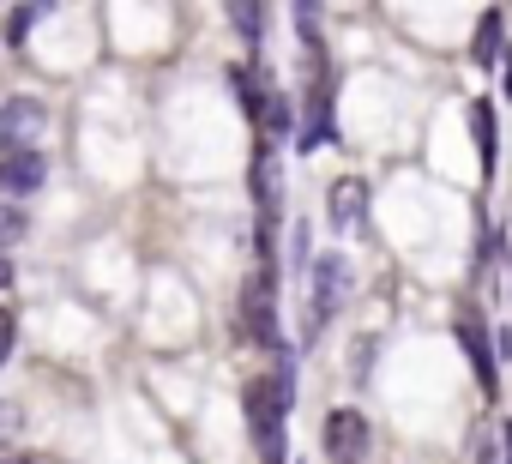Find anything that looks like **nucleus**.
Returning <instances> with one entry per match:
<instances>
[{"label": "nucleus", "mask_w": 512, "mask_h": 464, "mask_svg": "<svg viewBox=\"0 0 512 464\" xmlns=\"http://www.w3.org/2000/svg\"><path fill=\"white\" fill-rule=\"evenodd\" d=\"M290 398H296V368H290V356L278 362V374H260V380L241 386V416H247V434H253L260 464H284V452H290V440H284Z\"/></svg>", "instance_id": "nucleus-1"}, {"label": "nucleus", "mask_w": 512, "mask_h": 464, "mask_svg": "<svg viewBox=\"0 0 512 464\" xmlns=\"http://www.w3.org/2000/svg\"><path fill=\"white\" fill-rule=\"evenodd\" d=\"M241 338L260 350H278V272L266 266L241 284Z\"/></svg>", "instance_id": "nucleus-2"}, {"label": "nucleus", "mask_w": 512, "mask_h": 464, "mask_svg": "<svg viewBox=\"0 0 512 464\" xmlns=\"http://www.w3.org/2000/svg\"><path fill=\"white\" fill-rule=\"evenodd\" d=\"M368 446H374V434H368V416H362V410L338 404V410L320 422V452H326L332 464H362Z\"/></svg>", "instance_id": "nucleus-3"}, {"label": "nucleus", "mask_w": 512, "mask_h": 464, "mask_svg": "<svg viewBox=\"0 0 512 464\" xmlns=\"http://www.w3.org/2000/svg\"><path fill=\"white\" fill-rule=\"evenodd\" d=\"M49 133V109L37 97H7L0 109V151H37Z\"/></svg>", "instance_id": "nucleus-4"}, {"label": "nucleus", "mask_w": 512, "mask_h": 464, "mask_svg": "<svg viewBox=\"0 0 512 464\" xmlns=\"http://www.w3.org/2000/svg\"><path fill=\"white\" fill-rule=\"evenodd\" d=\"M326 223L338 229V236H356V229L368 223V181L362 175H338L326 187Z\"/></svg>", "instance_id": "nucleus-5"}, {"label": "nucleus", "mask_w": 512, "mask_h": 464, "mask_svg": "<svg viewBox=\"0 0 512 464\" xmlns=\"http://www.w3.org/2000/svg\"><path fill=\"white\" fill-rule=\"evenodd\" d=\"M49 181V157L43 151H0V199H25Z\"/></svg>", "instance_id": "nucleus-6"}, {"label": "nucleus", "mask_w": 512, "mask_h": 464, "mask_svg": "<svg viewBox=\"0 0 512 464\" xmlns=\"http://www.w3.org/2000/svg\"><path fill=\"white\" fill-rule=\"evenodd\" d=\"M326 133H332V79L314 73V91H308V103H302V127H296V151H314Z\"/></svg>", "instance_id": "nucleus-7"}, {"label": "nucleus", "mask_w": 512, "mask_h": 464, "mask_svg": "<svg viewBox=\"0 0 512 464\" xmlns=\"http://www.w3.org/2000/svg\"><path fill=\"white\" fill-rule=\"evenodd\" d=\"M338 296H344V254H320L314 260V314H308L314 332L338 314Z\"/></svg>", "instance_id": "nucleus-8"}, {"label": "nucleus", "mask_w": 512, "mask_h": 464, "mask_svg": "<svg viewBox=\"0 0 512 464\" xmlns=\"http://www.w3.org/2000/svg\"><path fill=\"white\" fill-rule=\"evenodd\" d=\"M458 344H464V356H470L476 386H482L488 404H494V398H500V362H494V350H488V332H482L476 320H458Z\"/></svg>", "instance_id": "nucleus-9"}, {"label": "nucleus", "mask_w": 512, "mask_h": 464, "mask_svg": "<svg viewBox=\"0 0 512 464\" xmlns=\"http://www.w3.org/2000/svg\"><path fill=\"white\" fill-rule=\"evenodd\" d=\"M470 139H476V157H482V181H494V163H500V115L488 97H476L470 109Z\"/></svg>", "instance_id": "nucleus-10"}, {"label": "nucleus", "mask_w": 512, "mask_h": 464, "mask_svg": "<svg viewBox=\"0 0 512 464\" xmlns=\"http://www.w3.org/2000/svg\"><path fill=\"white\" fill-rule=\"evenodd\" d=\"M500 49H506V19L488 7V13H482V25H476V37H470V67H482V73H488V67L500 61Z\"/></svg>", "instance_id": "nucleus-11"}, {"label": "nucleus", "mask_w": 512, "mask_h": 464, "mask_svg": "<svg viewBox=\"0 0 512 464\" xmlns=\"http://www.w3.org/2000/svg\"><path fill=\"white\" fill-rule=\"evenodd\" d=\"M223 13H229V31L247 49H260V37H266V0H223Z\"/></svg>", "instance_id": "nucleus-12"}, {"label": "nucleus", "mask_w": 512, "mask_h": 464, "mask_svg": "<svg viewBox=\"0 0 512 464\" xmlns=\"http://www.w3.org/2000/svg\"><path fill=\"white\" fill-rule=\"evenodd\" d=\"M320 19H326V0H296V37L314 61H326V43H320Z\"/></svg>", "instance_id": "nucleus-13"}, {"label": "nucleus", "mask_w": 512, "mask_h": 464, "mask_svg": "<svg viewBox=\"0 0 512 464\" xmlns=\"http://www.w3.org/2000/svg\"><path fill=\"white\" fill-rule=\"evenodd\" d=\"M260 127H266V139H290V133H296V103H290L284 91H266Z\"/></svg>", "instance_id": "nucleus-14"}, {"label": "nucleus", "mask_w": 512, "mask_h": 464, "mask_svg": "<svg viewBox=\"0 0 512 464\" xmlns=\"http://www.w3.org/2000/svg\"><path fill=\"white\" fill-rule=\"evenodd\" d=\"M49 7H55V0H19V7L7 13V43H25V37H31V25H37Z\"/></svg>", "instance_id": "nucleus-15"}, {"label": "nucleus", "mask_w": 512, "mask_h": 464, "mask_svg": "<svg viewBox=\"0 0 512 464\" xmlns=\"http://www.w3.org/2000/svg\"><path fill=\"white\" fill-rule=\"evenodd\" d=\"M13 344H19V314H13V302H0V368H7Z\"/></svg>", "instance_id": "nucleus-16"}, {"label": "nucleus", "mask_w": 512, "mask_h": 464, "mask_svg": "<svg viewBox=\"0 0 512 464\" xmlns=\"http://www.w3.org/2000/svg\"><path fill=\"white\" fill-rule=\"evenodd\" d=\"M25 236V211H13V205H0V254H7L13 242Z\"/></svg>", "instance_id": "nucleus-17"}, {"label": "nucleus", "mask_w": 512, "mask_h": 464, "mask_svg": "<svg viewBox=\"0 0 512 464\" xmlns=\"http://www.w3.org/2000/svg\"><path fill=\"white\" fill-rule=\"evenodd\" d=\"M19 434V404H7L0 398V452H7V440Z\"/></svg>", "instance_id": "nucleus-18"}, {"label": "nucleus", "mask_w": 512, "mask_h": 464, "mask_svg": "<svg viewBox=\"0 0 512 464\" xmlns=\"http://www.w3.org/2000/svg\"><path fill=\"white\" fill-rule=\"evenodd\" d=\"M13 296V254H0V302Z\"/></svg>", "instance_id": "nucleus-19"}, {"label": "nucleus", "mask_w": 512, "mask_h": 464, "mask_svg": "<svg viewBox=\"0 0 512 464\" xmlns=\"http://www.w3.org/2000/svg\"><path fill=\"white\" fill-rule=\"evenodd\" d=\"M0 464H37L31 452H0Z\"/></svg>", "instance_id": "nucleus-20"}, {"label": "nucleus", "mask_w": 512, "mask_h": 464, "mask_svg": "<svg viewBox=\"0 0 512 464\" xmlns=\"http://www.w3.org/2000/svg\"><path fill=\"white\" fill-rule=\"evenodd\" d=\"M506 464H512V422H506Z\"/></svg>", "instance_id": "nucleus-21"}]
</instances>
